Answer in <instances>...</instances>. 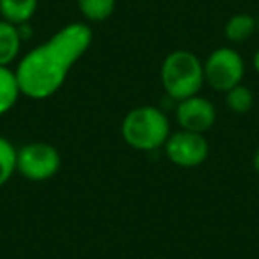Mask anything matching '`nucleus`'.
<instances>
[{
    "label": "nucleus",
    "instance_id": "obj_1",
    "mask_svg": "<svg viewBox=\"0 0 259 259\" xmlns=\"http://www.w3.org/2000/svg\"><path fill=\"white\" fill-rule=\"evenodd\" d=\"M93 37L89 23L71 22L20 57L15 71L22 96L41 101L59 93L69 71L91 48Z\"/></svg>",
    "mask_w": 259,
    "mask_h": 259
},
{
    "label": "nucleus",
    "instance_id": "obj_2",
    "mask_svg": "<svg viewBox=\"0 0 259 259\" xmlns=\"http://www.w3.org/2000/svg\"><path fill=\"white\" fill-rule=\"evenodd\" d=\"M170 132V121L162 108L142 105L126 112L121 121V137L135 151H156L165 146Z\"/></svg>",
    "mask_w": 259,
    "mask_h": 259
},
{
    "label": "nucleus",
    "instance_id": "obj_3",
    "mask_svg": "<svg viewBox=\"0 0 259 259\" xmlns=\"http://www.w3.org/2000/svg\"><path fill=\"white\" fill-rule=\"evenodd\" d=\"M160 80L167 98L176 103L195 96L204 85L202 61L190 50H172L162 62Z\"/></svg>",
    "mask_w": 259,
    "mask_h": 259
},
{
    "label": "nucleus",
    "instance_id": "obj_4",
    "mask_svg": "<svg viewBox=\"0 0 259 259\" xmlns=\"http://www.w3.org/2000/svg\"><path fill=\"white\" fill-rule=\"evenodd\" d=\"M204 68V85L211 87L217 93L231 91L233 87L243 83L245 61L238 50L233 47L215 48L202 61Z\"/></svg>",
    "mask_w": 259,
    "mask_h": 259
},
{
    "label": "nucleus",
    "instance_id": "obj_5",
    "mask_svg": "<svg viewBox=\"0 0 259 259\" xmlns=\"http://www.w3.org/2000/svg\"><path fill=\"white\" fill-rule=\"evenodd\" d=\"M62 158L50 142H27L16 151V172L29 181H48L61 170Z\"/></svg>",
    "mask_w": 259,
    "mask_h": 259
},
{
    "label": "nucleus",
    "instance_id": "obj_6",
    "mask_svg": "<svg viewBox=\"0 0 259 259\" xmlns=\"http://www.w3.org/2000/svg\"><path fill=\"white\" fill-rule=\"evenodd\" d=\"M167 160L183 169H194L208 160L209 144L202 134L178 130L172 132L163 146Z\"/></svg>",
    "mask_w": 259,
    "mask_h": 259
},
{
    "label": "nucleus",
    "instance_id": "obj_7",
    "mask_svg": "<svg viewBox=\"0 0 259 259\" xmlns=\"http://www.w3.org/2000/svg\"><path fill=\"white\" fill-rule=\"evenodd\" d=\"M176 122L180 130L202 134L215 126L217 122V108L208 98L195 94L187 100L178 101L176 105Z\"/></svg>",
    "mask_w": 259,
    "mask_h": 259
},
{
    "label": "nucleus",
    "instance_id": "obj_8",
    "mask_svg": "<svg viewBox=\"0 0 259 259\" xmlns=\"http://www.w3.org/2000/svg\"><path fill=\"white\" fill-rule=\"evenodd\" d=\"M23 43L25 41L22 39L18 25H13L0 18V66L11 68V64L20 61Z\"/></svg>",
    "mask_w": 259,
    "mask_h": 259
},
{
    "label": "nucleus",
    "instance_id": "obj_9",
    "mask_svg": "<svg viewBox=\"0 0 259 259\" xmlns=\"http://www.w3.org/2000/svg\"><path fill=\"white\" fill-rule=\"evenodd\" d=\"M22 98L16 71L8 66H0V117L13 110Z\"/></svg>",
    "mask_w": 259,
    "mask_h": 259
},
{
    "label": "nucleus",
    "instance_id": "obj_10",
    "mask_svg": "<svg viewBox=\"0 0 259 259\" xmlns=\"http://www.w3.org/2000/svg\"><path fill=\"white\" fill-rule=\"evenodd\" d=\"M39 6V0H0V18L13 25L30 23Z\"/></svg>",
    "mask_w": 259,
    "mask_h": 259
},
{
    "label": "nucleus",
    "instance_id": "obj_11",
    "mask_svg": "<svg viewBox=\"0 0 259 259\" xmlns=\"http://www.w3.org/2000/svg\"><path fill=\"white\" fill-rule=\"evenodd\" d=\"M255 30H257L255 16L248 15V13H236L224 25V37L229 43L240 45L250 39L255 34Z\"/></svg>",
    "mask_w": 259,
    "mask_h": 259
},
{
    "label": "nucleus",
    "instance_id": "obj_12",
    "mask_svg": "<svg viewBox=\"0 0 259 259\" xmlns=\"http://www.w3.org/2000/svg\"><path fill=\"white\" fill-rule=\"evenodd\" d=\"M76 6L85 23H101L114 15L117 0H76Z\"/></svg>",
    "mask_w": 259,
    "mask_h": 259
},
{
    "label": "nucleus",
    "instance_id": "obj_13",
    "mask_svg": "<svg viewBox=\"0 0 259 259\" xmlns=\"http://www.w3.org/2000/svg\"><path fill=\"white\" fill-rule=\"evenodd\" d=\"M16 151L11 141L0 135V188L6 187L16 172Z\"/></svg>",
    "mask_w": 259,
    "mask_h": 259
},
{
    "label": "nucleus",
    "instance_id": "obj_14",
    "mask_svg": "<svg viewBox=\"0 0 259 259\" xmlns=\"http://www.w3.org/2000/svg\"><path fill=\"white\" fill-rule=\"evenodd\" d=\"M226 107L234 114H247L254 107V93L248 89L247 85L240 83V85L233 87L231 91L226 93Z\"/></svg>",
    "mask_w": 259,
    "mask_h": 259
},
{
    "label": "nucleus",
    "instance_id": "obj_15",
    "mask_svg": "<svg viewBox=\"0 0 259 259\" xmlns=\"http://www.w3.org/2000/svg\"><path fill=\"white\" fill-rule=\"evenodd\" d=\"M252 167H254V172L259 176V148L255 149L254 156H252Z\"/></svg>",
    "mask_w": 259,
    "mask_h": 259
},
{
    "label": "nucleus",
    "instance_id": "obj_16",
    "mask_svg": "<svg viewBox=\"0 0 259 259\" xmlns=\"http://www.w3.org/2000/svg\"><path fill=\"white\" fill-rule=\"evenodd\" d=\"M252 68H254V71L259 75V48L255 50L254 57H252Z\"/></svg>",
    "mask_w": 259,
    "mask_h": 259
},
{
    "label": "nucleus",
    "instance_id": "obj_17",
    "mask_svg": "<svg viewBox=\"0 0 259 259\" xmlns=\"http://www.w3.org/2000/svg\"><path fill=\"white\" fill-rule=\"evenodd\" d=\"M255 25H257V30H255V34L259 36V15H257V18H255Z\"/></svg>",
    "mask_w": 259,
    "mask_h": 259
}]
</instances>
